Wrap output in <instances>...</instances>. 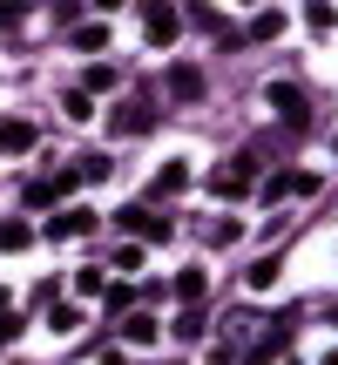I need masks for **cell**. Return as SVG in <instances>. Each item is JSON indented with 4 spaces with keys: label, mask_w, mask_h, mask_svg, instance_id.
Segmentation results:
<instances>
[{
    "label": "cell",
    "mask_w": 338,
    "mask_h": 365,
    "mask_svg": "<svg viewBox=\"0 0 338 365\" xmlns=\"http://www.w3.org/2000/svg\"><path fill=\"white\" fill-rule=\"evenodd\" d=\"M68 115H75V122H88V115H95V95H81V88H75V95H68Z\"/></svg>",
    "instance_id": "cell-18"
},
{
    "label": "cell",
    "mask_w": 338,
    "mask_h": 365,
    "mask_svg": "<svg viewBox=\"0 0 338 365\" xmlns=\"http://www.w3.org/2000/svg\"><path fill=\"white\" fill-rule=\"evenodd\" d=\"M75 325H81V312H75V304H61V312H48V331H61V339H68Z\"/></svg>",
    "instance_id": "cell-14"
},
{
    "label": "cell",
    "mask_w": 338,
    "mask_h": 365,
    "mask_svg": "<svg viewBox=\"0 0 338 365\" xmlns=\"http://www.w3.org/2000/svg\"><path fill=\"white\" fill-rule=\"evenodd\" d=\"M332 149H338V135H332Z\"/></svg>",
    "instance_id": "cell-21"
},
{
    "label": "cell",
    "mask_w": 338,
    "mask_h": 365,
    "mask_svg": "<svg viewBox=\"0 0 338 365\" xmlns=\"http://www.w3.org/2000/svg\"><path fill=\"white\" fill-rule=\"evenodd\" d=\"M264 102H271V115L285 122V129H312V108H304V88H298V81H271Z\"/></svg>",
    "instance_id": "cell-1"
},
{
    "label": "cell",
    "mask_w": 338,
    "mask_h": 365,
    "mask_svg": "<svg viewBox=\"0 0 338 365\" xmlns=\"http://www.w3.org/2000/svg\"><path fill=\"white\" fill-rule=\"evenodd\" d=\"M122 230H135V237H156V244H163V237H169V217H149V210L135 203V210H122Z\"/></svg>",
    "instance_id": "cell-5"
},
{
    "label": "cell",
    "mask_w": 338,
    "mask_h": 365,
    "mask_svg": "<svg viewBox=\"0 0 338 365\" xmlns=\"http://www.w3.org/2000/svg\"><path fill=\"white\" fill-rule=\"evenodd\" d=\"M95 230V210H61V217H48V237H81Z\"/></svg>",
    "instance_id": "cell-6"
},
{
    "label": "cell",
    "mask_w": 338,
    "mask_h": 365,
    "mask_svg": "<svg viewBox=\"0 0 338 365\" xmlns=\"http://www.w3.org/2000/svg\"><path fill=\"white\" fill-rule=\"evenodd\" d=\"M122 339H129V345H149V339H156V318H149V312H135L129 325H122Z\"/></svg>",
    "instance_id": "cell-10"
},
{
    "label": "cell",
    "mask_w": 338,
    "mask_h": 365,
    "mask_svg": "<svg viewBox=\"0 0 338 365\" xmlns=\"http://www.w3.org/2000/svg\"><path fill=\"white\" fill-rule=\"evenodd\" d=\"M102 365H122V352H102Z\"/></svg>",
    "instance_id": "cell-20"
},
{
    "label": "cell",
    "mask_w": 338,
    "mask_h": 365,
    "mask_svg": "<svg viewBox=\"0 0 338 365\" xmlns=\"http://www.w3.org/2000/svg\"><path fill=\"white\" fill-rule=\"evenodd\" d=\"M34 149V122H0V156H21Z\"/></svg>",
    "instance_id": "cell-8"
},
{
    "label": "cell",
    "mask_w": 338,
    "mask_h": 365,
    "mask_svg": "<svg viewBox=\"0 0 338 365\" xmlns=\"http://www.w3.org/2000/svg\"><path fill=\"white\" fill-rule=\"evenodd\" d=\"M108 81H116V68H108V61H95V68H88V81H81V95H102Z\"/></svg>",
    "instance_id": "cell-13"
},
{
    "label": "cell",
    "mask_w": 338,
    "mask_h": 365,
    "mask_svg": "<svg viewBox=\"0 0 338 365\" xmlns=\"http://www.w3.org/2000/svg\"><path fill=\"white\" fill-rule=\"evenodd\" d=\"M108 264H116V271H143V244H122Z\"/></svg>",
    "instance_id": "cell-16"
},
{
    "label": "cell",
    "mask_w": 338,
    "mask_h": 365,
    "mask_svg": "<svg viewBox=\"0 0 338 365\" xmlns=\"http://www.w3.org/2000/svg\"><path fill=\"white\" fill-rule=\"evenodd\" d=\"M203 284H210V277H203V264H190V271L176 277V298H190V304H196V298H203Z\"/></svg>",
    "instance_id": "cell-9"
},
{
    "label": "cell",
    "mask_w": 338,
    "mask_h": 365,
    "mask_svg": "<svg viewBox=\"0 0 338 365\" xmlns=\"http://www.w3.org/2000/svg\"><path fill=\"white\" fill-rule=\"evenodd\" d=\"M149 122H156V95H135V102H122L116 115H108V129L116 135H143Z\"/></svg>",
    "instance_id": "cell-2"
},
{
    "label": "cell",
    "mask_w": 338,
    "mask_h": 365,
    "mask_svg": "<svg viewBox=\"0 0 338 365\" xmlns=\"http://www.w3.org/2000/svg\"><path fill=\"white\" fill-rule=\"evenodd\" d=\"M169 331H176L183 345H196V339H203V312H183V318H176V325H169Z\"/></svg>",
    "instance_id": "cell-11"
},
{
    "label": "cell",
    "mask_w": 338,
    "mask_h": 365,
    "mask_svg": "<svg viewBox=\"0 0 338 365\" xmlns=\"http://www.w3.org/2000/svg\"><path fill=\"white\" fill-rule=\"evenodd\" d=\"M169 95H176V102H196V95H203V68L176 61V68H169Z\"/></svg>",
    "instance_id": "cell-4"
},
{
    "label": "cell",
    "mask_w": 338,
    "mask_h": 365,
    "mask_svg": "<svg viewBox=\"0 0 338 365\" xmlns=\"http://www.w3.org/2000/svg\"><path fill=\"white\" fill-rule=\"evenodd\" d=\"M250 176H257V156H237V163H223V170L210 176V190H223V196H244V190H250Z\"/></svg>",
    "instance_id": "cell-3"
},
{
    "label": "cell",
    "mask_w": 338,
    "mask_h": 365,
    "mask_svg": "<svg viewBox=\"0 0 338 365\" xmlns=\"http://www.w3.org/2000/svg\"><path fill=\"white\" fill-rule=\"evenodd\" d=\"M143 27H149V41H176L183 14H176V7H149V14H143Z\"/></svg>",
    "instance_id": "cell-7"
},
{
    "label": "cell",
    "mask_w": 338,
    "mask_h": 365,
    "mask_svg": "<svg viewBox=\"0 0 338 365\" xmlns=\"http://www.w3.org/2000/svg\"><path fill=\"white\" fill-rule=\"evenodd\" d=\"M183 182H190V170H183V163H169V170L156 176V190H163V196H176V190H183Z\"/></svg>",
    "instance_id": "cell-15"
},
{
    "label": "cell",
    "mask_w": 338,
    "mask_h": 365,
    "mask_svg": "<svg viewBox=\"0 0 338 365\" xmlns=\"http://www.w3.org/2000/svg\"><path fill=\"white\" fill-rule=\"evenodd\" d=\"M27 237H34V230H27V223H21V217H7V223H0V250H21V244H27Z\"/></svg>",
    "instance_id": "cell-12"
},
{
    "label": "cell",
    "mask_w": 338,
    "mask_h": 365,
    "mask_svg": "<svg viewBox=\"0 0 338 365\" xmlns=\"http://www.w3.org/2000/svg\"><path fill=\"white\" fill-rule=\"evenodd\" d=\"M277 27H285V14H277V7H264V14H257V21H250V34H257V41H264V34H277Z\"/></svg>",
    "instance_id": "cell-17"
},
{
    "label": "cell",
    "mask_w": 338,
    "mask_h": 365,
    "mask_svg": "<svg viewBox=\"0 0 338 365\" xmlns=\"http://www.w3.org/2000/svg\"><path fill=\"white\" fill-rule=\"evenodd\" d=\"M14 331H21V318H14V312H7V298H0V345H7Z\"/></svg>",
    "instance_id": "cell-19"
}]
</instances>
